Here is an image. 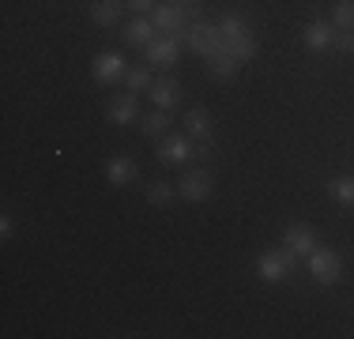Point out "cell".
Returning a JSON list of instances; mask_svg holds the SVG:
<instances>
[{"label": "cell", "instance_id": "obj_23", "mask_svg": "<svg viewBox=\"0 0 354 339\" xmlns=\"http://www.w3.org/2000/svg\"><path fill=\"white\" fill-rule=\"evenodd\" d=\"M332 23H335V30H354V0H335Z\"/></svg>", "mask_w": 354, "mask_h": 339}, {"label": "cell", "instance_id": "obj_27", "mask_svg": "<svg viewBox=\"0 0 354 339\" xmlns=\"http://www.w3.org/2000/svg\"><path fill=\"white\" fill-rule=\"evenodd\" d=\"M181 4H185V8H200V0H181Z\"/></svg>", "mask_w": 354, "mask_h": 339}, {"label": "cell", "instance_id": "obj_13", "mask_svg": "<svg viewBox=\"0 0 354 339\" xmlns=\"http://www.w3.org/2000/svg\"><path fill=\"white\" fill-rule=\"evenodd\" d=\"M121 38L129 42L132 49H147L151 42L158 38V27H155V19H151V15H132V19L124 23Z\"/></svg>", "mask_w": 354, "mask_h": 339}, {"label": "cell", "instance_id": "obj_6", "mask_svg": "<svg viewBox=\"0 0 354 339\" xmlns=\"http://www.w3.org/2000/svg\"><path fill=\"white\" fill-rule=\"evenodd\" d=\"M306 260H309V275H313L317 286H335L343 279V257L335 249H328V245H317Z\"/></svg>", "mask_w": 354, "mask_h": 339}, {"label": "cell", "instance_id": "obj_11", "mask_svg": "<svg viewBox=\"0 0 354 339\" xmlns=\"http://www.w3.org/2000/svg\"><path fill=\"white\" fill-rule=\"evenodd\" d=\"M143 53H147V61L155 64V68H162V72H170V68L181 61V42L174 38V34H158L155 42H151L147 49H143Z\"/></svg>", "mask_w": 354, "mask_h": 339}, {"label": "cell", "instance_id": "obj_18", "mask_svg": "<svg viewBox=\"0 0 354 339\" xmlns=\"http://www.w3.org/2000/svg\"><path fill=\"white\" fill-rule=\"evenodd\" d=\"M140 129H143L147 140H162V136L170 132V109H151V113H143Z\"/></svg>", "mask_w": 354, "mask_h": 339}, {"label": "cell", "instance_id": "obj_17", "mask_svg": "<svg viewBox=\"0 0 354 339\" xmlns=\"http://www.w3.org/2000/svg\"><path fill=\"white\" fill-rule=\"evenodd\" d=\"M124 0H91V23L95 27H117L124 15Z\"/></svg>", "mask_w": 354, "mask_h": 339}, {"label": "cell", "instance_id": "obj_19", "mask_svg": "<svg viewBox=\"0 0 354 339\" xmlns=\"http://www.w3.org/2000/svg\"><path fill=\"white\" fill-rule=\"evenodd\" d=\"M324 189H328V196H332L335 203H343V208H354V177L339 174V177H332V181H324Z\"/></svg>", "mask_w": 354, "mask_h": 339}, {"label": "cell", "instance_id": "obj_25", "mask_svg": "<svg viewBox=\"0 0 354 339\" xmlns=\"http://www.w3.org/2000/svg\"><path fill=\"white\" fill-rule=\"evenodd\" d=\"M124 4H129L132 15H151L158 8V0H124Z\"/></svg>", "mask_w": 354, "mask_h": 339}, {"label": "cell", "instance_id": "obj_24", "mask_svg": "<svg viewBox=\"0 0 354 339\" xmlns=\"http://www.w3.org/2000/svg\"><path fill=\"white\" fill-rule=\"evenodd\" d=\"M332 53H354V30H335Z\"/></svg>", "mask_w": 354, "mask_h": 339}, {"label": "cell", "instance_id": "obj_8", "mask_svg": "<svg viewBox=\"0 0 354 339\" xmlns=\"http://www.w3.org/2000/svg\"><path fill=\"white\" fill-rule=\"evenodd\" d=\"M212 189H215V177H212V170H204V166L189 170V174L177 181V196L189 200V203H204L212 196Z\"/></svg>", "mask_w": 354, "mask_h": 339}, {"label": "cell", "instance_id": "obj_12", "mask_svg": "<svg viewBox=\"0 0 354 339\" xmlns=\"http://www.w3.org/2000/svg\"><path fill=\"white\" fill-rule=\"evenodd\" d=\"M106 117L113 125H132L140 121V95L136 91H124V95H113L106 102Z\"/></svg>", "mask_w": 354, "mask_h": 339}, {"label": "cell", "instance_id": "obj_14", "mask_svg": "<svg viewBox=\"0 0 354 339\" xmlns=\"http://www.w3.org/2000/svg\"><path fill=\"white\" fill-rule=\"evenodd\" d=\"M106 181L113 185V189H124V185L140 181V163L129 158V155H113L106 163Z\"/></svg>", "mask_w": 354, "mask_h": 339}, {"label": "cell", "instance_id": "obj_20", "mask_svg": "<svg viewBox=\"0 0 354 339\" xmlns=\"http://www.w3.org/2000/svg\"><path fill=\"white\" fill-rule=\"evenodd\" d=\"M207 72L215 75V80H234V75L241 72V61L234 53H218V57H212L207 61Z\"/></svg>", "mask_w": 354, "mask_h": 339}, {"label": "cell", "instance_id": "obj_15", "mask_svg": "<svg viewBox=\"0 0 354 339\" xmlns=\"http://www.w3.org/2000/svg\"><path fill=\"white\" fill-rule=\"evenodd\" d=\"M147 95H151V102H155V109H177L181 98H185V91H181V83H177L174 75H162V80L151 83Z\"/></svg>", "mask_w": 354, "mask_h": 339}, {"label": "cell", "instance_id": "obj_9", "mask_svg": "<svg viewBox=\"0 0 354 339\" xmlns=\"http://www.w3.org/2000/svg\"><path fill=\"white\" fill-rule=\"evenodd\" d=\"M124 72H129V64H124V57L117 53V49H102V53H95V61H91V75H95V83H109L124 80Z\"/></svg>", "mask_w": 354, "mask_h": 339}, {"label": "cell", "instance_id": "obj_4", "mask_svg": "<svg viewBox=\"0 0 354 339\" xmlns=\"http://www.w3.org/2000/svg\"><path fill=\"white\" fill-rule=\"evenodd\" d=\"M298 253L290 249V245H279V249H268L257 257V275L264 279V283H283L286 275H290L294 268H298Z\"/></svg>", "mask_w": 354, "mask_h": 339}, {"label": "cell", "instance_id": "obj_3", "mask_svg": "<svg viewBox=\"0 0 354 339\" xmlns=\"http://www.w3.org/2000/svg\"><path fill=\"white\" fill-rule=\"evenodd\" d=\"M185 49H192L196 57L212 61V57H218V53H230V42H226L223 30H218V23L196 19L189 30H185Z\"/></svg>", "mask_w": 354, "mask_h": 339}, {"label": "cell", "instance_id": "obj_26", "mask_svg": "<svg viewBox=\"0 0 354 339\" xmlns=\"http://www.w3.org/2000/svg\"><path fill=\"white\" fill-rule=\"evenodd\" d=\"M12 234H15V226H12V215H4V219H0V237H4V241H12Z\"/></svg>", "mask_w": 354, "mask_h": 339}, {"label": "cell", "instance_id": "obj_2", "mask_svg": "<svg viewBox=\"0 0 354 339\" xmlns=\"http://www.w3.org/2000/svg\"><path fill=\"white\" fill-rule=\"evenodd\" d=\"M151 19H155L158 34H174V38L185 46V30L200 19V8H185L181 0H158V8L151 12Z\"/></svg>", "mask_w": 354, "mask_h": 339}, {"label": "cell", "instance_id": "obj_1", "mask_svg": "<svg viewBox=\"0 0 354 339\" xmlns=\"http://www.w3.org/2000/svg\"><path fill=\"white\" fill-rule=\"evenodd\" d=\"M218 30L226 34V42H230V53L238 57L241 64H249L252 57H257L260 42H257V34H252L249 19H245L241 12H223V15H218Z\"/></svg>", "mask_w": 354, "mask_h": 339}, {"label": "cell", "instance_id": "obj_22", "mask_svg": "<svg viewBox=\"0 0 354 339\" xmlns=\"http://www.w3.org/2000/svg\"><path fill=\"white\" fill-rule=\"evenodd\" d=\"M151 83H155V75H151V68H143V64L124 72V87L136 91V95H140V91H151Z\"/></svg>", "mask_w": 354, "mask_h": 339}, {"label": "cell", "instance_id": "obj_10", "mask_svg": "<svg viewBox=\"0 0 354 339\" xmlns=\"http://www.w3.org/2000/svg\"><path fill=\"white\" fill-rule=\"evenodd\" d=\"M335 42V23L332 19H309L306 27H301V46L309 49V53H328Z\"/></svg>", "mask_w": 354, "mask_h": 339}, {"label": "cell", "instance_id": "obj_7", "mask_svg": "<svg viewBox=\"0 0 354 339\" xmlns=\"http://www.w3.org/2000/svg\"><path fill=\"white\" fill-rule=\"evenodd\" d=\"M155 158L162 166H185L189 158H196V143L189 132H166L162 140H155Z\"/></svg>", "mask_w": 354, "mask_h": 339}, {"label": "cell", "instance_id": "obj_21", "mask_svg": "<svg viewBox=\"0 0 354 339\" xmlns=\"http://www.w3.org/2000/svg\"><path fill=\"white\" fill-rule=\"evenodd\" d=\"M174 196H177L174 181H151L147 192H143V200H147L151 208H166V203H174Z\"/></svg>", "mask_w": 354, "mask_h": 339}, {"label": "cell", "instance_id": "obj_16", "mask_svg": "<svg viewBox=\"0 0 354 339\" xmlns=\"http://www.w3.org/2000/svg\"><path fill=\"white\" fill-rule=\"evenodd\" d=\"M283 245H290L298 257H309V253L320 245V237H317V230H313L309 223H290V226L283 230Z\"/></svg>", "mask_w": 354, "mask_h": 339}, {"label": "cell", "instance_id": "obj_5", "mask_svg": "<svg viewBox=\"0 0 354 339\" xmlns=\"http://www.w3.org/2000/svg\"><path fill=\"white\" fill-rule=\"evenodd\" d=\"M185 132L192 136V143H196V155L207 158L215 151V121H212V109L204 106H192L189 113H185Z\"/></svg>", "mask_w": 354, "mask_h": 339}]
</instances>
